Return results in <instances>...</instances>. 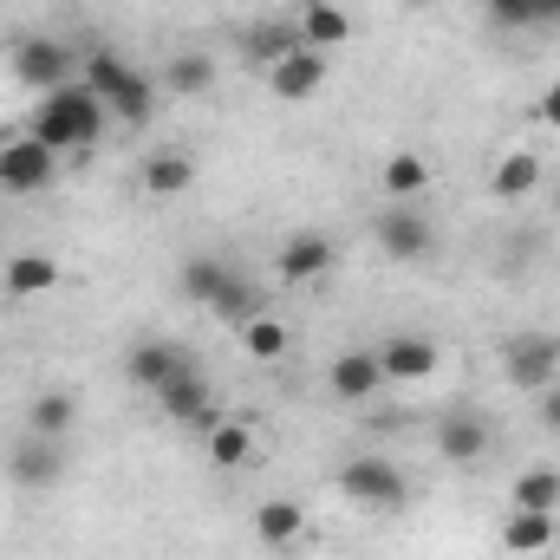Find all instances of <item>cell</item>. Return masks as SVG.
Returning a JSON list of instances; mask_svg holds the SVG:
<instances>
[{
  "mask_svg": "<svg viewBox=\"0 0 560 560\" xmlns=\"http://www.w3.org/2000/svg\"><path fill=\"white\" fill-rule=\"evenodd\" d=\"M535 189H541V156H535V150H502L495 170H489V196H495V202H522V196H535Z\"/></svg>",
  "mask_w": 560,
  "mask_h": 560,
  "instance_id": "obj_19",
  "label": "cell"
},
{
  "mask_svg": "<svg viewBox=\"0 0 560 560\" xmlns=\"http://www.w3.org/2000/svg\"><path fill=\"white\" fill-rule=\"evenodd\" d=\"M319 85H326V52H313V46H293L268 66V92L280 105H306V98H319Z\"/></svg>",
  "mask_w": 560,
  "mask_h": 560,
  "instance_id": "obj_11",
  "label": "cell"
},
{
  "mask_svg": "<svg viewBox=\"0 0 560 560\" xmlns=\"http://www.w3.org/2000/svg\"><path fill=\"white\" fill-rule=\"evenodd\" d=\"M255 541H261L268 555H293V548L306 541V509L287 502V495H268V502L255 509Z\"/></svg>",
  "mask_w": 560,
  "mask_h": 560,
  "instance_id": "obj_15",
  "label": "cell"
},
{
  "mask_svg": "<svg viewBox=\"0 0 560 560\" xmlns=\"http://www.w3.org/2000/svg\"><path fill=\"white\" fill-rule=\"evenodd\" d=\"M555 541H560L555 515H541V509H509V522H502V548H509L515 560H541Z\"/></svg>",
  "mask_w": 560,
  "mask_h": 560,
  "instance_id": "obj_17",
  "label": "cell"
},
{
  "mask_svg": "<svg viewBox=\"0 0 560 560\" xmlns=\"http://www.w3.org/2000/svg\"><path fill=\"white\" fill-rule=\"evenodd\" d=\"M72 423H79V392H39L33 398V411H26V430L33 436H72Z\"/></svg>",
  "mask_w": 560,
  "mask_h": 560,
  "instance_id": "obj_24",
  "label": "cell"
},
{
  "mask_svg": "<svg viewBox=\"0 0 560 560\" xmlns=\"http://www.w3.org/2000/svg\"><path fill=\"white\" fill-rule=\"evenodd\" d=\"M509 502H515V509H541V515H555L560 509V469H548V463L522 469V476L509 482Z\"/></svg>",
  "mask_w": 560,
  "mask_h": 560,
  "instance_id": "obj_27",
  "label": "cell"
},
{
  "mask_svg": "<svg viewBox=\"0 0 560 560\" xmlns=\"http://www.w3.org/2000/svg\"><path fill=\"white\" fill-rule=\"evenodd\" d=\"M131 79H138V66H131V59H118V52H105V46L79 59V85H85V92H98L105 105H112V98H118Z\"/></svg>",
  "mask_w": 560,
  "mask_h": 560,
  "instance_id": "obj_21",
  "label": "cell"
},
{
  "mask_svg": "<svg viewBox=\"0 0 560 560\" xmlns=\"http://www.w3.org/2000/svg\"><path fill=\"white\" fill-rule=\"evenodd\" d=\"M235 332H242V352H248V359H261V365L287 359V346H293L287 319H275V313H255V319H242Z\"/></svg>",
  "mask_w": 560,
  "mask_h": 560,
  "instance_id": "obj_26",
  "label": "cell"
},
{
  "mask_svg": "<svg viewBox=\"0 0 560 560\" xmlns=\"http://www.w3.org/2000/svg\"><path fill=\"white\" fill-rule=\"evenodd\" d=\"M105 112H112V125L138 131V125H150V112H156V85H150V79L138 72V79H131V85H125V92H118V98H112Z\"/></svg>",
  "mask_w": 560,
  "mask_h": 560,
  "instance_id": "obj_30",
  "label": "cell"
},
{
  "mask_svg": "<svg viewBox=\"0 0 560 560\" xmlns=\"http://www.w3.org/2000/svg\"><path fill=\"white\" fill-rule=\"evenodd\" d=\"M495 26H535V0H489Z\"/></svg>",
  "mask_w": 560,
  "mask_h": 560,
  "instance_id": "obj_32",
  "label": "cell"
},
{
  "mask_svg": "<svg viewBox=\"0 0 560 560\" xmlns=\"http://www.w3.org/2000/svg\"><path fill=\"white\" fill-rule=\"evenodd\" d=\"M112 131V112H105V98L98 92H85L79 79L72 85H59V92H46L39 98V112H33V131L26 138H39L46 150H92V143Z\"/></svg>",
  "mask_w": 560,
  "mask_h": 560,
  "instance_id": "obj_1",
  "label": "cell"
},
{
  "mask_svg": "<svg viewBox=\"0 0 560 560\" xmlns=\"http://www.w3.org/2000/svg\"><path fill=\"white\" fill-rule=\"evenodd\" d=\"M372 235H378V248H385L392 261H423V255L436 248V222H430L423 209H411V202H398V209H385Z\"/></svg>",
  "mask_w": 560,
  "mask_h": 560,
  "instance_id": "obj_9",
  "label": "cell"
},
{
  "mask_svg": "<svg viewBox=\"0 0 560 560\" xmlns=\"http://www.w3.org/2000/svg\"><path fill=\"white\" fill-rule=\"evenodd\" d=\"M332 261H339L332 235H319V229H300V235H287V242H280L275 280H280V287H313V280L332 275Z\"/></svg>",
  "mask_w": 560,
  "mask_h": 560,
  "instance_id": "obj_7",
  "label": "cell"
},
{
  "mask_svg": "<svg viewBox=\"0 0 560 560\" xmlns=\"http://www.w3.org/2000/svg\"><path fill=\"white\" fill-rule=\"evenodd\" d=\"M326 392H332L339 405H365V398H378V392H385L378 352H339V359L326 365Z\"/></svg>",
  "mask_w": 560,
  "mask_h": 560,
  "instance_id": "obj_13",
  "label": "cell"
},
{
  "mask_svg": "<svg viewBox=\"0 0 560 560\" xmlns=\"http://www.w3.org/2000/svg\"><path fill=\"white\" fill-rule=\"evenodd\" d=\"M502 372H509L515 392H541V385L560 378V346L548 332H515V339L502 346Z\"/></svg>",
  "mask_w": 560,
  "mask_h": 560,
  "instance_id": "obj_6",
  "label": "cell"
},
{
  "mask_svg": "<svg viewBox=\"0 0 560 560\" xmlns=\"http://www.w3.org/2000/svg\"><path fill=\"white\" fill-rule=\"evenodd\" d=\"M13 79L46 98V92H59V85L79 79V52H72L66 39H52V33H26V39L13 46Z\"/></svg>",
  "mask_w": 560,
  "mask_h": 560,
  "instance_id": "obj_3",
  "label": "cell"
},
{
  "mask_svg": "<svg viewBox=\"0 0 560 560\" xmlns=\"http://www.w3.org/2000/svg\"><path fill=\"white\" fill-rule=\"evenodd\" d=\"M7 476L20 482V489H52L59 476H66V443L59 436H20L13 450H7Z\"/></svg>",
  "mask_w": 560,
  "mask_h": 560,
  "instance_id": "obj_10",
  "label": "cell"
},
{
  "mask_svg": "<svg viewBox=\"0 0 560 560\" xmlns=\"http://www.w3.org/2000/svg\"><path fill=\"white\" fill-rule=\"evenodd\" d=\"M300 46V26H293V13H280V20H261V26H248V52L261 59V66H275L280 52H293Z\"/></svg>",
  "mask_w": 560,
  "mask_h": 560,
  "instance_id": "obj_29",
  "label": "cell"
},
{
  "mask_svg": "<svg viewBox=\"0 0 560 560\" xmlns=\"http://www.w3.org/2000/svg\"><path fill=\"white\" fill-rule=\"evenodd\" d=\"M405 7H430V0H405Z\"/></svg>",
  "mask_w": 560,
  "mask_h": 560,
  "instance_id": "obj_35",
  "label": "cell"
},
{
  "mask_svg": "<svg viewBox=\"0 0 560 560\" xmlns=\"http://www.w3.org/2000/svg\"><path fill=\"white\" fill-rule=\"evenodd\" d=\"M156 411H163L170 423H183V430H202V436L222 423L215 418V405H209V378L196 372V359H183V365L156 385Z\"/></svg>",
  "mask_w": 560,
  "mask_h": 560,
  "instance_id": "obj_4",
  "label": "cell"
},
{
  "mask_svg": "<svg viewBox=\"0 0 560 560\" xmlns=\"http://www.w3.org/2000/svg\"><path fill=\"white\" fill-rule=\"evenodd\" d=\"M215 85V59L209 52H176L170 66H163V92L170 98H202Z\"/></svg>",
  "mask_w": 560,
  "mask_h": 560,
  "instance_id": "obj_25",
  "label": "cell"
},
{
  "mask_svg": "<svg viewBox=\"0 0 560 560\" xmlns=\"http://www.w3.org/2000/svg\"><path fill=\"white\" fill-rule=\"evenodd\" d=\"M59 280H66V268H59L52 255H13L7 275H0V287H7L13 300H39V293H52Z\"/></svg>",
  "mask_w": 560,
  "mask_h": 560,
  "instance_id": "obj_20",
  "label": "cell"
},
{
  "mask_svg": "<svg viewBox=\"0 0 560 560\" xmlns=\"http://www.w3.org/2000/svg\"><path fill=\"white\" fill-rule=\"evenodd\" d=\"M293 26H300V46H313V52H332V46L352 39V13L339 0H300Z\"/></svg>",
  "mask_w": 560,
  "mask_h": 560,
  "instance_id": "obj_14",
  "label": "cell"
},
{
  "mask_svg": "<svg viewBox=\"0 0 560 560\" xmlns=\"http://www.w3.org/2000/svg\"><path fill=\"white\" fill-rule=\"evenodd\" d=\"M209 313H215V319H229V326H242V319H255L261 306H255V287H248V280L229 275V280H222V293L209 300Z\"/></svg>",
  "mask_w": 560,
  "mask_h": 560,
  "instance_id": "obj_31",
  "label": "cell"
},
{
  "mask_svg": "<svg viewBox=\"0 0 560 560\" xmlns=\"http://www.w3.org/2000/svg\"><path fill=\"white\" fill-rule=\"evenodd\" d=\"M378 183H385V196H392V202H418V196H430L436 170H430V156H423V150H392V156L378 163Z\"/></svg>",
  "mask_w": 560,
  "mask_h": 560,
  "instance_id": "obj_18",
  "label": "cell"
},
{
  "mask_svg": "<svg viewBox=\"0 0 560 560\" xmlns=\"http://www.w3.org/2000/svg\"><path fill=\"white\" fill-rule=\"evenodd\" d=\"M235 275L229 261H215V255H189L183 268H176V287H183V300H196V306H209L215 293H222V280Z\"/></svg>",
  "mask_w": 560,
  "mask_h": 560,
  "instance_id": "obj_28",
  "label": "cell"
},
{
  "mask_svg": "<svg viewBox=\"0 0 560 560\" xmlns=\"http://www.w3.org/2000/svg\"><path fill=\"white\" fill-rule=\"evenodd\" d=\"M535 118H541V125L560 138V79H548V85H541V98H535Z\"/></svg>",
  "mask_w": 560,
  "mask_h": 560,
  "instance_id": "obj_33",
  "label": "cell"
},
{
  "mask_svg": "<svg viewBox=\"0 0 560 560\" xmlns=\"http://www.w3.org/2000/svg\"><path fill=\"white\" fill-rule=\"evenodd\" d=\"M59 183V150H46L39 138H13L0 150V189L7 196H46Z\"/></svg>",
  "mask_w": 560,
  "mask_h": 560,
  "instance_id": "obj_5",
  "label": "cell"
},
{
  "mask_svg": "<svg viewBox=\"0 0 560 560\" xmlns=\"http://www.w3.org/2000/svg\"><path fill=\"white\" fill-rule=\"evenodd\" d=\"M489 418H476V411H450V418L436 423V456L450 463V469H469V463H482L489 456Z\"/></svg>",
  "mask_w": 560,
  "mask_h": 560,
  "instance_id": "obj_12",
  "label": "cell"
},
{
  "mask_svg": "<svg viewBox=\"0 0 560 560\" xmlns=\"http://www.w3.org/2000/svg\"><path fill=\"white\" fill-rule=\"evenodd\" d=\"M535 398H541V423H548V430L560 436V378H555V385H541Z\"/></svg>",
  "mask_w": 560,
  "mask_h": 560,
  "instance_id": "obj_34",
  "label": "cell"
},
{
  "mask_svg": "<svg viewBox=\"0 0 560 560\" xmlns=\"http://www.w3.org/2000/svg\"><path fill=\"white\" fill-rule=\"evenodd\" d=\"M332 489L352 502V509H405V495H411V482H405V469L398 463H385V456H352V463H339L332 469Z\"/></svg>",
  "mask_w": 560,
  "mask_h": 560,
  "instance_id": "obj_2",
  "label": "cell"
},
{
  "mask_svg": "<svg viewBox=\"0 0 560 560\" xmlns=\"http://www.w3.org/2000/svg\"><path fill=\"white\" fill-rule=\"evenodd\" d=\"M183 359H189V352H183L176 339H138V346L125 352V385H138V392L156 398V385H163Z\"/></svg>",
  "mask_w": 560,
  "mask_h": 560,
  "instance_id": "obj_16",
  "label": "cell"
},
{
  "mask_svg": "<svg viewBox=\"0 0 560 560\" xmlns=\"http://www.w3.org/2000/svg\"><path fill=\"white\" fill-rule=\"evenodd\" d=\"M436 365H443V352L423 332H385V346H378L385 385H423V378H436Z\"/></svg>",
  "mask_w": 560,
  "mask_h": 560,
  "instance_id": "obj_8",
  "label": "cell"
},
{
  "mask_svg": "<svg viewBox=\"0 0 560 560\" xmlns=\"http://www.w3.org/2000/svg\"><path fill=\"white\" fill-rule=\"evenodd\" d=\"M202 450H209L215 469H242V463L255 456V423L248 418H222L209 436H202Z\"/></svg>",
  "mask_w": 560,
  "mask_h": 560,
  "instance_id": "obj_23",
  "label": "cell"
},
{
  "mask_svg": "<svg viewBox=\"0 0 560 560\" xmlns=\"http://www.w3.org/2000/svg\"><path fill=\"white\" fill-rule=\"evenodd\" d=\"M143 196H183L189 183H196V163H189V150H156V156H143Z\"/></svg>",
  "mask_w": 560,
  "mask_h": 560,
  "instance_id": "obj_22",
  "label": "cell"
}]
</instances>
